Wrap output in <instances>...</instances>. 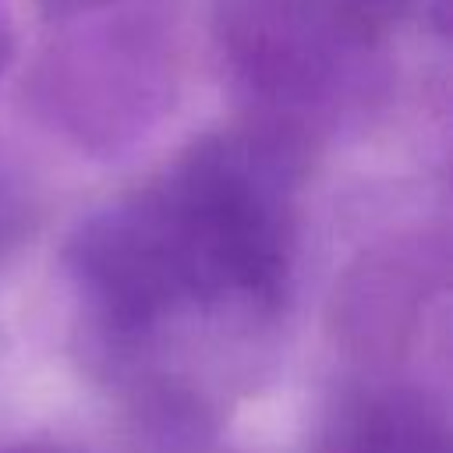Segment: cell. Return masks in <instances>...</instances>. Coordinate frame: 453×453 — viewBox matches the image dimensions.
Returning a JSON list of instances; mask_svg holds the SVG:
<instances>
[{
  "label": "cell",
  "instance_id": "obj_2",
  "mask_svg": "<svg viewBox=\"0 0 453 453\" xmlns=\"http://www.w3.org/2000/svg\"><path fill=\"white\" fill-rule=\"evenodd\" d=\"M212 35L230 78L258 103L255 117L294 124L336 96L361 53L329 0H219Z\"/></svg>",
  "mask_w": 453,
  "mask_h": 453
},
{
  "label": "cell",
  "instance_id": "obj_7",
  "mask_svg": "<svg viewBox=\"0 0 453 453\" xmlns=\"http://www.w3.org/2000/svg\"><path fill=\"white\" fill-rule=\"evenodd\" d=\"M4 453H74V449H64V446H50V442H21V446H11Z\"/></svg>",
  "mask_w": 453,
  "mask_h": 453
},
{
  "label": "cell",
  "instance_id": "obj_8",
  "mask_svg": "<svg viewBox=\"0 0 453 453\" xmlns=\"http://www.w3.org/2000/svg\"><path fill=\"white\" fill-rule=\"evenodd\" d=\"M74 4H81V7H110L117 0H74Z\"/></svg>",
  "mask_w": 453,
  "mask_h": 453
},
{
  "label": "cell",
  "instance_id": "obj_5",
  "mask_svg": "<svg viewBox=\"0 0 453 453\" xmlns=\"http://www.w3.org/2000/svg\"><path fill=\"white\" fill-rule=\"evenodd\" d=\"M329 4L340 25L347 28V35L361 50L379 46L414 7V0H329Z\"/></svg>",
  "mask_w": 453,
  "mask_h": 453
},
{
  "label": "cell",
  "instance_id": "obj_4",
  "mask_svg": "<svg viewBox=\"0 0 453 453\" xmlns=\"http://www.w3.org/2000/svg\"><path fill=\"white\" fill-rule=\"evenodd\" d=\"M319 453H449V425L425 389L368 379L333 400Z\"/></svg>",
  "mask_w": 453,
  "mask_h": 453
},
{
  "label": "cell",
  "instance_id": "obj_1",
  "mask_svg": "<svg viewBox=\"0 0 453 453\" xmlns=\"http://www.w3.org/2000/svg\"><path fill=\"white\" fill-rule=\"evenodd\" d=\"M304 170V124L251 117L85 219L67 269L103 336L131 347L184 315H273L290 290Z\"/></svg>",
  "mask_w": 453,
  "mask_h": 453
},
{
  "label": "cell",
  "instance_id": "obj_6",
  "mask_svg": "<svg viewBox=\"0 0 453 453\" xmlns=\"http://www.w3.org/2000/svg\"><path fill=\"white\" fill-rule=\"evenodd\" d=\"M11 53H14V28H11V14H7V7L0 0V74H4L7 60H11Z\"/></svg>",
  "mask_w": 453,
  "mask_h": 453
},
{
  "label": "cell",
  "instance_id": "obj_3",
  "mask_svg": "<svg viewBox=\"0 0 453 453\" xmlns=\"http://www.w3.org/2000/svg\"><path fill=\"white\" fill-rule=\"evenodd\" d=\"M432 294V262L421 248H382L350 269L336 290L333 329L361 357H396Z\"/></svg>",
  "mask_w": 453,
  "mask_h": 453
}]
</instances>
